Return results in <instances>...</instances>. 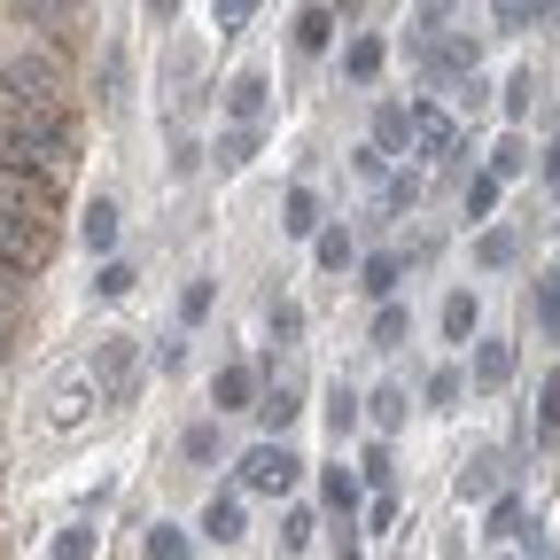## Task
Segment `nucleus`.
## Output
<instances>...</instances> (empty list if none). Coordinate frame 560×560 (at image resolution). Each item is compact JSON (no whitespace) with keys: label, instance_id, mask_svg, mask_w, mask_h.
Here are the masks:
<instances>
[{"label":"nucleus","instance_id":"1","mask_svg":"<svg viewBox=\"0 0 560 560\" xmlns=\"http://www.w3.org/2000/svg\"><path fill=\"white\" fill-rule=\"evenodd\" d=\"M70 149H79V132H70L62 109H9L0 117V172H55V179H70Z\"/></svg>","mask_w":560,"mask_h":560},{"label":"nucleus","instance_id":"2","mask_svg":"<svg viewBox=\"0 0 560 560\" xmlns=\"http://www.w3.org/2000/svg\"><path fill=\"white\" fill-rule=\"evenodd\" d=\"M0 94H9V109H62L70 70H62L55 47H16L9 62H0Z\"/></svg>","mask_w":560,"mask_h":560},{"label":"nucleus","instance_id":"3","mask_svg":"<svg viewBox=\"0 0 560 560\" xmlns=\"http://www.w3.org/2000/svg\"><path fill=\"white\" fill-rule=\"evenodd\" d=\"M94 405H102L94 374H86V366H62V374L47 382V397H39V429H47V436H70V429H86V420H94Z\"/></svg>","mask_w":560,"mask_h":560},{"label":"nucleus","instance_id":"4","mask_svg":"<svg viewBox=\"0 0 560 560\" xmlns=\"http://www.w3.org/2000/svg\"><path fill=\"white\" fill-rule=\"evenodd\" d=\"M47 257H55L47 210H0V265H9V272H39Z\"/></svg>","mask_w":560,"mask_h":560},{"label":"nucleus","instance_id":"5","mask_svg":"<svg viewBox=\"0 0 560 560\" xmlns=\"http://www.w3.org/2000/svg\"><path fill=\"white\" fill-rule=\"evenodd\" d=\"M234 467H242V490H265V499H280V490L304 482V452L296 444H272V436H257Z\"/></svg>","mask_w":560,"mask_h":560},{"label":"nucleus","instance_id":"6","mask_svg":"<svg viewBox=\"0 0 560 560\" xmlns=\"http://www.w3.org/2000/svg\"><path fill=\"white\" fill-rule=\"evenodd\" d=\"M86 374H94L102 405H125L132 382H140V335H102V342H94V359H86Z\"/></svg>","mask_w":560,"mask_h":560},{"label":"nucleus","instance_id":"7","mask_svg":"<svg viewBox=\"0 0 560 560\" xmlns=\"http://www.w3.org/2000/svg\"><path fill=\"white\" fill-rule=\"evenodd\" d=\"M412 156H429V164H459V125L429 102H412Z\"/></svg>","mask_w":560,"mask_h":560},{"label":"nucleus","instance_id":"8","mask_svg":"<svg viewBox=\"0 0 560 560\" xmlns=\"http://www.w3.org/2000/svg\"><path fill=\"white\" fill-rule=\"evenodd\" d=\"M514 342L506 335H475V359H467V389H506L514 382Z\"/></svg>","mask_w":560,"mask_h":560},{"label":"nucleus","instance_id":"9","mask_svg":"<svg viewBox=\"0 0 560 560\" xmlns=\"http://www.w3.org/2000/svg\"><path fill=\"white\" fill-rule=\"evenodd\" d=\"M296 412H304V389L289 382V374H280L265 397H257V429L272 436V444H289V429H296Z\"/></svg>","mask_w":560,"mask_h":560},{"label":"nucleus","instance_id":"10","mask_svg":"<svg viewBox=\"0 0 560 560\" xmlns=\"http://www.w3.org/2000/svg\"><path fill=\"white\" fill-rule=\"evenodd\" d=\"M79 242H86L102 265L117 257V242H125V210H117L109 195H94V202H86V219H79Z\"/></svg>","mask_w":560,"mask_h":560},{"label":"nucleus","instance_id":"11","mask_svg":"<svg viewBox=\"0 0 560 560\" xmlns=\"http://www.w3.org/2000/svg\"><path fill=\"white\" fill-rule=\"evenodd\" d=\"M219 102H226V125H257L265 102H272V79H265V70H234Z\"/></svg>","mask_w":560,"mask_h":560},{"label":"nucleus","instance_id":"12","mask_svg":"<svg viewBox=\"0 0 560 560\" xmlns=\"http://www.w3.org/2000/svg\"><path fill=\"white\" fill-rule=\"evenodd\" d=\"M257 397H265V389H257V366H242V359L210 374V405H219V420H226V412H257Z\"/></svg>","mask_w":560,"mask_h":560},{"label":"nucleus","instance_id":"13","mask_svg":"<svg viewBox=\"0 0 560 560\" xmlns=\"http://www.w3.org/2000/svg\"><path fill=\"white\" fill-rule=\"evenodd\" d=\"M382 62H389V39H382V32H350V39H342V79H350V86H374Z\"/></svg>","mask_w":560,"mask_h":560},{"label":"nucleus","instance_id":"14","mask_svg":"<svg viewBox=\"0 0 560 560\" xmlns=\"http://www.w3.org/2000/svg\"><path fill=\"white\" fill-rule=\"evenodd\" d=\"M319 226H327V202H319V187H289V195H280V234L319 242Z\"/></svg>","mask_w":560,"mask_h":560},{"label":"nucleus","instance_id":"15","mask_svg":"<svg viewBox=\"0 0 560 560\" xmlns=\"http://www.w3.org/2000/svg\"><path fill=\"white\" fill-rule=\"evenodd\" d=\"M210 545H242V529H249V514H242V490H210V506H202V522H195Z\"/></svg>","mask_w":560,"mask_h":560},{"label":"nucleus","instance_id":"16","mask_svg":"<svg viewBox=\"0 0 560 560\" xmlns=\"http://www.w3.org/2000/svg\"><path fill=\"white\" fill-rule=\"evenodd\" d=\"M359 289H366L374 304H397V289H405V257H397V249L359 257Z\"/></svg>","mask_w":560,"mask_h":560},{"label":"nucleus","instance_id":"17","mask_svg":"<svg viewBox=\"0 0 560 560\" xmlns=\"http://www.w3.org/2000/svg\"><path fill=\"white\" fill-rule=\"evenodd\" d=\"M359 499H366L359 467H319V506H327L335 522H350V514H359Z\"/></svg>","mask_w":560,"mask_h":560},{"label":"nucleus","instance_id":"18","mask_svg":"<svg viewBox=\"0 0 560 560\" xmlns=\"http://www.w3.org/2000/svg\"><path fill=\"white\" fill-rule=\"evenodd\" d=\"M374 149L412 156V102H374Z\"/></svg>","mask_w":560,"mask_h":560},{"label":"nucleus","instance_id":"19","mask_svg":"<svg viewBox=\"0 0 560 560\" xmlns=\"http://www.w3.org/2000/svg\"><path fill=\"white\" fill-rule=\"evenodd\" d=\"M452 499H459V506H482V499H499V459H490V452H475V459L452 475Z\"/></svg>","mask_w":560,"mask_h":560},{"label":"nucleus","instance_id":"20","mask_svg":"<svg viewBox=\"0 0 560 560\" xmlns=\"http://www.w3.org/2000/svg\"><path fill=\"white\" fill-rule=\"evenodd\" d=\"M529 327H537V342H560V272L529 280Z\"/></svg>","mask_w":560,"mask_h":560},{"label":"nucleus","instance_id":"21","mask_svg":"<svg viewBox=\"0 0 560 560\" xmlns=\"http://www.w3.org/2000/svg\"><path fill=\"white\" fill-rule=\"evenodd\" d=\"M475 335H482V296H475V289H452V296H444V342L467 350Z\"/></svg>","mask_w":560,"mask_h":560},{"label":"nucleus","instance_id":"22","mask_svg":"<svg viewBox=\"0 0 560 560\" xmlns=\"http://www.w3.org/2000/svg\"><path fill=\"white\" fill-rule=\"evenodd\" d=\"M475 265H482V272H514V265H522V234H514V226H482V234H475Z\"/></svg>","mask_w":560,"mask_h":560},{"label":"nucleus","instance_id":"23","mask_svg":"<svg viewBox=\"0 0 560 560\" xmlns=\"http://www.w3.org/2000/svg\"><path fill=\"white\" fill-rule=\"evenodd\" d=\"M319 412H327V436L342 444V436H359V420H366V397H359V389H350V382H335Z\"/></svg>","mask_w":560,"mask_h":560},{"label":"nucleus","instance_id":"24","mask_svg":"<svg viewBox=\"0 0 560 560\" xmlns=\"http://www.w3.org/2000/svg\"><path fill=\"white\" fill-rule=\"evenodd\" d=\"M257 156V125H219V140H210V164L219 172H242Z\"/></svg>","mask_w":560,"mask_h":560},{"label":"nucleus","instance_id":"25","mask_svg":"<svg viewBox=\"0 0 560 560\" xmlns=\"http://www.w3.org/2000/svg\"><path fill=\"white\" fill-rule=\"evenodd\" d=\"M335 32H342V9H296V47L304 55H327Z\"/></svg>","mask_w":560,"mask_h":560},{"label":"nucleus","instance_id":"26","mask_svg":"<svg viewBox=\"0 0 560 560\" xmlns=\"http://www.w3.org/2000/svg\"><path fill=\"white\" fill-rule=\"evenodd\" d=\"M312 257H319V272H350V265H359V242H350V226H319V242H312Z\"/></svg>","mask_w":560,"mask_h":560},{"label":"nucleus","instance_id":"27","mask_svg":"<svg viewBox=\"0 0 560 560\" xmlns=\"http://www.w3.org/2000/svg\"><path fill=\"white\" fill-rule=\"evenodd\" d=\"M459 397H467V374L459 366H436L429 382H420V405H429V412H459Z\"/></svg>","mask_w":560,"mask_h":560},{"label":"nucleus","instance_id":"28","mask_svg":"<svg viewBox=\"0 0 560 560\" xmlns=\"http://www.w3.org/2000/svg\"><path fill=\"white\" fill-rule=\"evenodd\" d=\"M179 452H187V467H210V459H219V452H226V429H219V412H210V420H195V429L179 436Z\"/></svg>","mask_w":560,"mask_h":560},{"label":"nucleus","instance_id":"29","mask_svg":"<svg viewBox=\"0 0 560 560\" xmlns=\"http://www.w3.org/2000/svg\"><path fill=\"white\" fill-rule=\"evenodd\" d=\"M529 529V514H522V499H514V490H499V499H490V514H482V537H522Z\"/></svg>","mask_w":560,"mask_h":560},{"label":"nucleus","instance_id":"30","mask_svg":"<svg viewBox=\"0 0 560 560\" xmlns=\"http://www.w3.org/2000/svg\"><path fill=\"white\" fill-rule=\"evenodd\" d=\"M412 335V312L405 304H374V327H366V350H397Z\"/></svg>","mask_w":560,"mask_h":560},{"label":"nucleus","instance_id":"31","mask_svg":"<svg viewBox=\"0 0 560 560\" xmlns=\"http://www.w3.org/2000/svg\"><path fill=\"white\" fill-rule=\"evenodd\" d=\"M102 552V529L94 522H70V529H55V545H47V560H94Z\"/></svg>","mask_w":560,"mask_h":560},{"label":"nucleus","instance_id":"32","mask_svg":"<svg viewBox=\"0 0 560 560\" xmlns=\"http://www.w3.org/2000/svg\"><path fill=\"white\" fill-rule=\"evenodd\" d=\"M405 405H412V397H405V382H382V389L366 397V420L389 436V429H405Z\"/></svg>","mask_w":560,"mask_h":560},{"label":"nucleus","instance_id":"33","mask_svg":"<svg viewBox=\"0 0 560 560\" xmlns=\"http://www.w3.org/2000/svg\"><path fill=\"white\" fill-rule=\"evenodd\" d=\"M482 172L499 179V187H506V179H522V172H529V140H522V132H506L499 149H490V164H482Z\"/></svg>","mask_w":560,"mask_h":560},{"label":"nucleus","instance_id":"34","mask_svg":"<svg viewBox=\"0 0 560 560\" xmlns=\"http://www.w3.org/2000/svg\"><path fill=\"white\" fill-rule=\"evenodd\" d=\"M140 552H149V560H195L187 529H172V522H156V529H140Z\"/></svg>","mask_w":560,"mask_h":560},{"label":"nucleus","instance_id":"35","mask_svg":"<svg viewBox=\"0 0 560 560\" xmlns=\"http://www.w3.org/2000/svg\"><path fill=\"white\" fill-rule=\"evenodd\" d=\"M132 280H140V272H132L125 257H109V265H94V296H102V304H125Z\"/></svg>","mask_w":560,"mask_h":560},{"label":"nucleus","instance_id":"36","mask_svg":"<svg viewBox=\"0 0 560 560\" xmlns=\"http://www.w3.org/2000/svg\"><path fill=\"white\" fill-rule=\"evenodd\" d=\"M210 304H219V289H210V272H195L187 289H179V327H202V319H210Z\"/></svg>","mask_w":560,"mask_h":560},{"label":"nucleus","instance_id":"37","mask_svg":"<svg viewBox=\"0 0 560 560\" xmlns=\"http://www.w3.org/2000/svg\"><path fill=\"white\" fill-rule=\"evenodd\" d=\"M420 210V179L412 172H389V187H382V219H412Z\"/></svg>","mask_w":560,"mask_h":560},{"label":"nucleus","instance_id":"38","mask_svg":"<svg viewBox=\"0 0 560 560\" xmlns=\"http://www.w3.org/2000/svg\"><path fill=\"white\" fill-rule=\"evenodd\" d=\"M389 475H397V459H389V444L374 436V444L359 452V482H366V490H382V499H389Z\"/></svg>","mask_w":560,"mask_h":560},{"label":"nucleus","instance_id":"39","mask_svg":"<svg viewBox=\"0 0 560 560\" xmlns=\"http://www.w3.org/2000/svg\"><path fill=\"white\" fill-rule=\"evenodd\" d=\"M94 102H102V109H117V102H125V47H109V55H102V79H94Z\"/></svg>","mask_w":560,"mask_h":560},{"label":"nucleus","instance_id":"40","mask_svg":"<svg viewBox=\"0 0 560 560\" xmlns=\"http://www.w3.org/2000/svg\"><path fill=\"white\" fill-rule=\"evenodd\" d=\"M312 529H319V514H312V506H289V514H280V552H304Z\"/></svg>","mask_w":560,"mask_h":560},{"label":"nucleus","instance_id":"41","mask_svg":"<svg viewBox=\"0 0 560 560\" xmlns=\"http://www.w3.org/2000/svg\"><path fill=\"white\" fill-rule=\"evenodd\" d=\"M537 94H545V86H537V70H514V79H506V117L522 125V117L537 109Z\"/></svg>","mask_w":560,"mask_h":560},{"label":"nucleus","instance_id":"42","mask_svg":"<svg viewBox=\"0 0 560 560\" xmlns=\"http://www.w3.org/2000/svg\"><path fill=\"white\" fill-rule=\"evenodd\" d=\"M467 219H490V210H499V179H490V172H467Z\"/></svg>","mask_w":560,"mask_h":560},{"label":"nucleus","instance_id":"43","mask_svg":"<svg viewBox=\"0 0 560 560\" xmlns=\"http://www.w3.org/2000/svg\"><path fill=\"white\" fill-rule=\"evenodd\" d=\"M490 24H499V32H537L545 9H537V0H529V9H522V0H499V9H490Z\"/></svg>","mask_w":560,"mask_h":560},{"label":"nucleus","instance_id":"44","mask_svg":"<svg viewBox=\"0 0 560 560\" xmlns=\"http://www.w3.org/2000/svg\"><path fill=\"white\" fill-rule=\"evenodd\" d=\"M265 327H272V342H280V350H289V342H296V335H304V304H289V296H280V304H272V319H265Z\"/></svg>","mask_w":560,"mask_h":560},{"label":"nucleus","instance_id":"45","mask_svg":"<svg viewBox=\"0 0 560 560\" xmlns=\"http://www.w3.org/2000/svg\"><path fill=\"white\" fill-rule=\"evenodd\" d=\"M537 436H552V444H560V374L537 389Z\"/></svg>","mask_w":560,"mask_h":560},{"label":"nucleus","instance_id":"46","mask_svg":"<svg viewBox=\"0 0 560 560\" xmlns=\"http://www.w3.org/2000/svg\"><path fill=\"white\" fill-rule=\"evenodd\" d=\"M32 304V272H9L0 265V312H24Z\"/></svg>","mask_w":560,"mask_h":560},{"label":"nucleus","instance_id":"47","mask_svg":"<svg viewBox=\"0 0 560 560\" xmlns=\"http://www.w3.org/2000/svg\"><path fill=\"white\" fill-rule=\"evenodd\" d=\"M210 24H219V39H234V32L249 24V0H219V9H210Z\"/></svg>","mask_w":560,"mask_h":560},{"label":"nucleus","instance_id":"48","mask_svg":"<svg viewBox=\"0 0 560 560\" xmlns=\"http://www.w3.org/2000/svg\"><path fill=\"white\" fill-rule=\"evenodd\" d=\"M210 149H195V140H179V149H172V179H195V164H202Z\"/></svg>","mask_w":560,"mask_h":560},{"label":"nucleus","instance_id":"49","mask_svg":"<svg viewBox=\"0 0 560 560\" xmlns=\"http://www.w3.org/2000/svg\"><path fill=\"white\" fill-rule=\"evenodd\" d=\"M359 179H382V187H389V156L374 149V140H366V149H359Z\"/></svg>","mask_w":560,"mask_h":560},{"label":"nucleus","instance_id":"50","mask_svg":"<svg viewBox=\"0 0 560 560\" xmlns=\"http://www.w3.org/2000/svg\"><path fill=\"white\" fill-rule=\"evenodd\" d=\"M156 366H164V374H179V366H187V335H164V350H156Z\"/></svg>","mask_w":560,"mask_h":560},{"label":"nucleus","instance_id":"51","mask_svg":"<svg viewBox=\"0 0 560 560\" xmlns=\"http://www.w3.org/2000/svg\"><path fill=\"white\" fill-rule=\"evenodd\" d=\"M537 179L560 195V140H552V149H537Z\"/></svg>","mask_w":560,"mask_h":560},{"label":"nucleus","instance_id":"52","mask_svg":"<svg viewBox=\"0 0 560 560\" xmlns=\"http://www.w3.org/2000/svg\"><path fill=\"white\" fill-rule=\"evenodd\" d=\"M389 522H397V499H374V514H366V537H389Z\"/></svg>","mask_w":560,"mask_h":560},{"label":"nucleus","instance_id":"53","mask_svg":"<svg viewBox=\"0 0 560 560\" xmlns=\"http://www.w3.org/2000/svg\"><path fill=\"white\" fill-rule=\"evenodd\" d=\"M16 335H24V312H0V359L16 350Z\"/></svg>","mask_w":560,"mask_h":560},{"label":"nucleus","instance_id":"54","mask_svg":"<svg viewBox=\"0 0 560 560\" xmlns=\"http://www.w3.org/2000/svg\"><path fill=\"white\" fill-rule=\"evenodd\" d=\"M506 560H529V552H506Z\"/></svg>","mask_w":560,"mask_h":560}]
</instances>
